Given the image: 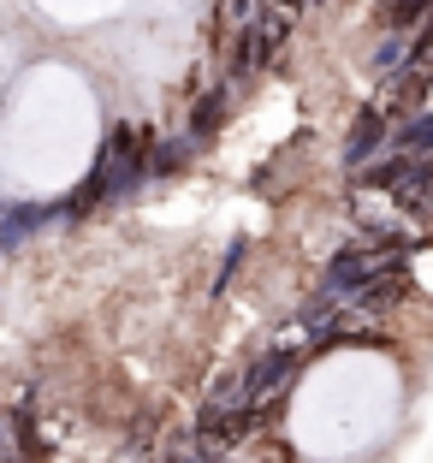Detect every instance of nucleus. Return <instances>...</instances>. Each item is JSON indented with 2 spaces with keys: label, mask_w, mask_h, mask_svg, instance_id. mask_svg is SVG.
<instances>
[{
  "label": "nucleus",
  "mask_w": 433,
  "mask_h": 463,
  "mask_svg": "<svg viewBox=\"0 0 433 463\" xmlns=\"http://www.w3.org/2000/svg\"><path fill=\"white\" fill-rule=\"evenodd\" d=\"M54 220H60V203H6V208H0V250H6V256L24 250L30 232L54 226Z\"/></svg>",
  "instance_id": "1"
},
{
  "label": "nucleus",
  "mask_w": 433,
  "mask_h": 463,
  "mask_svg": "<svg viewBox=\"0 0 433 463\" xmlns=\"http://www.w3.org/2000/svg\"><path fill=\"white\" fill-rule=\"evenodd\" d=\"M392 137V119L386 108H362V119L351 125V143H344V166H368L380 155V143Z\"/></svg>",
  "instance_id": "2"
},
{
  "label": "nucleus",
  "mask_w": 433,
  "mask_h": 463,
  "mask_svg": "<svg viewBox=\"0 0 433 463\" xmlns=\"http://www.w3.org/2000/svg\"><path fill=\"white\" fill-rule=\"evenodd\" d=\"M226 101H231V90L226 83H220V90H208V96H196V108H190V143H196V137H214L220 125H226Z\"/></svg>",
  "instance_id": "3"
},
{
  "label": "nucleus",
  "mask_w": 433,
  "mask_h": 463,
  "mask_svg": "<svg viewBox=\"0 0 433 463\" xmlns=\"http://www.w3.org/2000/svg\"><path fill=\"white\" fill-rule=\"evenodd\" d=\"M398 155H421V149H433V113H416V119H404L392 137H386Z\"/></svg>",
  "instance_id": "4"
},
{
  "label": "nucleus",
  "mask_w": 433,
  "mask_h": 463,
  "mask_svg": "<svg viewBox=\"0 0 433 463\" xmlns=\"http://www.w3.org/2000/svg\"><path fill=\"white\" fill-rule=\"evenodd\" d=\"M190 149H196L190 137H173V143H155V149H149V178H173L178 166L190 161Z\"/></svg>",
  "instance_id": "5"
},
{
  "label": "nucleus",
  "mask_w": 433,
  "mask_h": 463,
  "mask_svg": "<svg viewBox=\"0 0 433 463\" xmlns=\"http://www.w3.org/2000/svg\"><path fill=\"white\" fill-rule=\"evenodd\" d=\"M404 60H409V42L404 36H386L374 48V71H392V78H398V71H404Z\"/></svg>",
  "instance_id": "6"
},
{
  "label": "nucleus",
  "mask_w": 433,
  "mask_h": 463,
  "mask_svg": "<svg viewBox=\"0 0 433 463\" xmlns=\"http://www.w3.org/2000/svg\"><path fill=\"white\" fill-rule=\"evenodd\" d=\"M244 256H249V244H244V238H231V244H226V261H220V273H214V298L231 286V273L244 268Z\"/></svg>",
  "instance_id": "7"
},
{
  "label": "nucleus",
  "mask_w": 433,
  "mask_h": 463,
  "mask_svg": "<svg viewBox=\"0 0 433 463\" xmlns=\"http://www.w3.org/2000/svg\"><path fill=\"white\" fill-rule=\"evenodd\" d=\"M273 6H279V13H297V6H303V0H273Z\"/></svg>",
  "instance_id": "8"
},
{
  "label": "nucleus",
  "mask_w": 433,
  "mask_h": 463,
  "mask_svg": "<svg viewBox=\"0 0 433 463\" xmlns=\"http://www.w3.org/2000/svg\"><path fill=\"white\" fill-rule=\"evenodd\" d=\"M6 458H13V451H6V428H0V463H6Z\"/></svg>",
  "instance_id": "9"
}]
</instances>
